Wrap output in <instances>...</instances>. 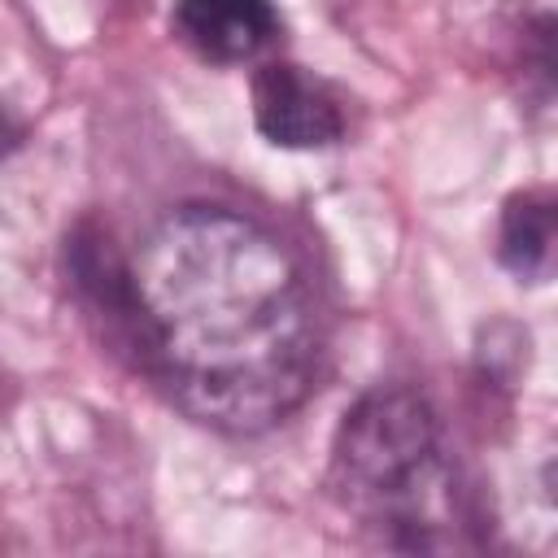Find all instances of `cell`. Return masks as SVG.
Listing matches in <instances>:
<instances>
[{"label": "cell", "instance_id": "obj_6", "mask_svg": "<svg viewBox=\"0 0 558 558\" xmlns=\"http://www.w3.org/2000/svg\"><path fill=\"white\" fill-rule=\"evenodd\" d=\"M13 144H17V126H13V122H9L4 113H0V157H4V153H9Z\"/></svg>", "mask_w": 558, "mask_h": 558}, {"label": "cell", "instance_id": "obj_2", "mask_svg": "<svg viewBox=\"0 0 558 558\" xmlns=\"http://www.w3.org/2000/svg\"><path fill=\"white\" fill-rule=\"evenodd\" d=\"M331 497L392 549L458 545V484L436 410L414 388L362 392L331 440Z\"/></svg>", "mask_w": 558, "mask_h": 558}, {"label": "cell", "instance_id": "obj_4", "mask_svg": "<svg viewBox=\"0 0 558 558\" xmlns=\"http://www.w3.org/2000/svg\"><path fill=\"white\" fill-rule=\"evenodd\" d=\"M174 35L214 65L262 57L279 35L270 0H174Z\"/></svg>", "mask_w": 558, "mask_h": 558}, {"label": "cell", "instance_id": "obj_1", "mask_svg": "<svg viewBox=\"0 0 558 558\" xmlns=\"http://www.w3.org/2000/svg\"><path fill=\"white\" fill-rule=\"evenodd\" d=\"M126 279L148 362L196 423L253 436L310 397L314 305L292 253L253 218L183 205L140 240Z\"/></svg>", "mask_w": 558, "mask_h": 558}, {"label": "cell", "instance_id": "obj_5", "mask_svg": "<svg viewBox=\"0 0 558 558\" xmlns=\"http://www.w3.org/2000/svg\"><path fill=\"white\" fill-rule=\"evenodd\" d=\"M554 201L541 192H523L506 205L501 214V235H497V257L510 275L541 283L554 266Z\"/></svg>", "mask_w": 558, "mask_h": 558}, {"label": "cell", "instance_id": "obj_3", "mask_svg": "<svg viewBox=\"0 0 558 558\" xmlns=\"http://www.w3.org/2000/svg\"><path fill=\"white\" fill-rule=\"evenodd\" d=\"M253 122L279 148H327L344 135L331 87L292 61H266L253 74Z\"/></svg>", "mask_w": 558, "mask_h": 558}]
</instances>
